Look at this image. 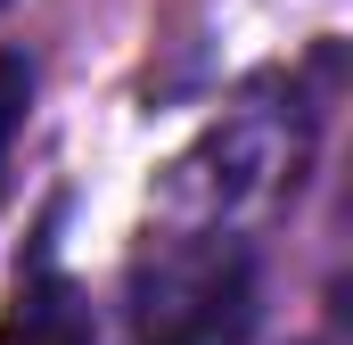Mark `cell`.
I'll use <instances>...</instances> for the list:
<instances>
[{
    "instance_id": "cell-4",
    "label": "cell",
    "mask_w": 353,
    "mask_h": 345,
    "mask_svg": "<svg viewBox=\"0 0 353 345\" xmlns=\"http://www.w3.org/2000/svg\"><path fill=\"white\" fill-rule=\"evenodd\" d=\"M0 8H8V0H0Z\"/></svg>"
},
{
    "instance_id": "cell-2",
    "label": "cell",
    "mask_w": 353,
    "mask_h": 345,
    "mask_svg": "<svg viewBox=\"0 0 353 345\" xmlns=\"http://www.w3.org/2000/svg\"><path fill=\"white\" fill-rule=\"evenodd\" d=\"M0 345H99V313H90L83 288L41 255L17 279L8 313H0Z\"/></svg>"
},
{
    "instance_id": "cell-3",
    "label": "cell",
    "mask_w": 353,
    "mask_h": 345,
    "mask_svg": "<svg viewBox=\"0 0 353 345\" xmlns=\"http://www.w3.org/2000/svg\"><path fill=\"white\" fill-rule=\"evenodd\" d=\"M25 107H33V66L25 58H0V165H8V140H17Z\"/></svg>"
},
{
    "instance_id": "cell-1",
    "label": "cell",
    "mask_w": 353,
    "mask_h": 345,
    "mask_svg": "<svg viewBox=\"0 0 353 345\" xmlns=\"http://www.w3.org/2000/svg\"><path fill=\"white\" fill-rule=\"evenodd\" d=\"M255 321V263L239 247H173L140 271L132 345H239Z\"/></svg>"
}]
</instances>
